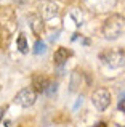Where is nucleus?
<instances>
[{
    "mask_svg": "<svg viewBox=\"0 0 125 127\" xmlns=\"http://www.w3.org/2000/svg\"><path fill=\"white\" fill-rule=\"evenodd\" d=\"M119 109L125 113V100H120V103H119Z\"/></svg>",
    "mask_w": 125,
    "mask_h": 127,
    "instance_id": "nucleus-12",
    "label": "nucleus"
},
{
    "mask_svg": "<svg viewBox=\"0 0 125 127\" xmlns=\"http://www.w3.org/2000/svg\"><path fill=\"white\" fill-rule=\"evenodd\" d=\"M93 127H107V126L104 124V122H98V124H95Z\"/></svg>",
    "mask_w": 125,
    "mask_h": 127,
    "instance_id": "nucleus-14",
    "label": "nucleus"
},
{
    "mask_svg": "<svg viewBox=\"0 0 125 127\" xmlns=\"http://www.w3.org/2000/svg\"><path fill=\"white\" fill-rule=\"evenodd\" d=\"M116 0H87V5L95 11H106L111 6H114Z\"/></svg>",
    "mask_w": 125,
    "mask_h": 127,
    "instance_id": "nucleus-5",
    "label": "nucleus"
},
{
    "mask_svg": "<svg viewBox=\"0 0 125 127\" xmlns=\"http://www.w3.org/2000/svg\"><path fill=\"white\" fill-rule=\"evenodd\" d=\"M125 31V19L119 15H112L106 19L103 26V35L107 40H116Z\"/></svg>",
    "mask_w": 125,
    "mask_h": 127,
    "instance_id": "nucleus-1",
    "label": "nucleus"
},
{
    "mask_svg": "<svg viewBox=\"0 0 125 127\" xmlns=\"http://www.w3.org/2000/svg\"><path fill=\"white\" fill-rule=\"evenodd\" d=\"M32 84H34L35 90L37 92H47L48 87H50V81H48L47 77H43V76H34V79H32Z\"/></svg>",
    "mask_w": 125,
    "mask_h": 127,
    "instance_id": "nucleus-6",
    "label": "nucleus"
},
{
    "mask_svg": "<svg viewBox=\"0 0 125 127\" xmlns=\"http://www.w3.org/2000/svg\"><path fill=\"white\" fill-rule=\"evenodd\" d=\"M103 58V63L106 66L112 69H117V68H122L125 64V55L122 50H117V52H107L106 55L101 56Z\"/></svg>",
    "mask_w": 125,
    "mask_h": 127,
    "instance_id": "nucleus-3",
    "label": "nucleus"
},
{
    "mask_svg": "<svg viewBox=\"0 0 125 127\" xmlns=\"http://www.w3.org/2000/svg\"><path fill=\"white\" fill-rule=\"evenodd\" d=\"M71 55L69 53V50L67 48H58L56 52H55V55H53V61H55V64H58V66H62L66 61H67V56Z\"/></svg>",
    "mask_w": 125,
    "mask_h": 127,
    "instance_id": "nucleus-7",
    "label": "nucleus"
},
{
    "mask_svg": "<svg viewBox=\"0 0 125 127\" xmlns=\"http://www.w3.org/2000/svg\"><path fill=\"white\" fill-rule=\"evenodd\" d=\"M35 100H37V95H35V92L32 89H22L21 92L15 96V101L18 103L19 106H22V108L32 106L35 103Z\"/></svg>",
    "mask_w": 125,
    "mask_h": 127,
    "instance_id": "nucleus-4",
    "label": "nucleus"
},
{
    "mask_svg": "<svg viewBox=\"0 0 125 127\" xmlns=\"http://www.w3.org/2000/svg\"><path fill=\"white\" fill-rule=\"evenodd\" d=\"M3 116H5V108H0V121L3 119Z\"/></svg>",
    "mask_w": 125,
    "mask_h": 127,
    "instance_id": "nucleus-13",
    "label": "nucleus"
},
{
    "mask_svg": "<svg viewBox=\"0 0 125 127\" xmlns=\"http://www.w3.org/2000/svg\"><path fill=\"white\" fill-rule=\"evenodd\" d=\"M45 50H47V45H45V42L42 40H37L34 45V53L35 55H40V53H45Z\"/></svg>",
    "mask_w": 125,
    "mask_h": 127,
    "instance_id": "nucleus-9",
    "label": "nucleus"
},
{
    "mask_svg": "<svg viewBox=\"0 0 125 127\" xmlns=\"http://www.w3.org/2000/svg\"><path fill=\"white\" fill-rule=\"evenodd\" d=\"M91 101H93L95 108L98 111H106L111 105V92L107 89H98L91 95Z\"/></svg>",
    "mask_w": 125,
    "mask_h": 127,
    "instance_id": "nucleus-2",
    "label": "nucleus"
},
{
    "mask_svg": "<svg viewBox=\"0 0 125 127\" xmlns=\"http://www.w3.org/2000/svg\"><path fill=\"white\" fill-rule=\"evenodd\" d=\"M18 48H19V52H21V53L27 52V43H26V37H24V35L18 37Z\"/></svg>",
    "mask_w": 125,
    "mask_h": 127,
    "instance_id": "nucleus-10",
    "label": "nucleus"
},
{
    "mask_svg": "<svg viewBox=\"0 0 125 127\" xmlns=\"http://www.w3.org/2000/svg\"><path fill=\"white\" fill-rule=\"evenodd\" d=\"M31 21H32V23H31V26H32V31H34L35 34H39V32H40V28H39L37 24L42 21V19H40V18H31ZM40 24H42V23H40Z\"/></svg>",
    "mask_w": 125,
    "mask_h": 127,
    "instance_id": "nucleus-11",
    "label": "nucleus"
},
{
    "mask_svg": "<svg viewBox=\"0 0 125 127\" xmlns=\"http://www.w3.org/2000/svg\"><path fill=\"white\" fill-rule=\"evenodd\" d=\"M56 6H55V5H51V3H50V5H43V6H42V15H43V18H51V16H55V15H56Z\"/></svg>",
    "mask_w": 125,
    "mask_h": 127,
    "instance_id": "nucleus-8",
    "label": "nucleus"
}]
</instances>
